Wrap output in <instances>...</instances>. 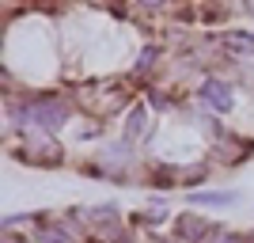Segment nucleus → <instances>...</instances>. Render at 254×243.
I'll return each instance as SVG.
<instances>
[{
    "label": "nucleus",
    "mask_w": 254,
    "mask_h": 243,
    "mask_svg": "<svg viewBox=\"0 0 254 243\" xmlns=\"http://www.w3.org/2000/svg\"><path fill=\"white\" fill-rule=\"evenodd\" d=\"M4 118H8V133L15 129H42L57 133L76 126L80 103L72 91H46V87H8L4 91Z\"/></svg>",
    "instance_id": "nucleus-1"
},
{
    "label": "nucleus",
    "mask_w": 254,
    "mask_h": 243,
    "mask_svg": "<svg viewBox=\"0 0 254 243\" xmlns=\"http://www.w3.org/2000/svg\"><path fill=\"white\" fill-rule=\"evenodd\" d=\"M84 175L91 179H106L114 186H137V179L148 175V160L140 156V145H133L129 137H106L91 148V156L80 163Z\"/></svg>",
    "instance_id": "nucleus-2"
},
{
    "label": "nucleus",
    "mask_w": 254,
    "mask_h": 243,
    "mask_svg": "<svg viewBox=\"0 0 254 243\" xmlns=\"http://www.w3.org/2000/svg\"><path fill=\"white\" fill-rule=\"evenodd\" d=\"M8 148H11V156L19 163H27V167L57 171L68 163V152L57 141V133H42V129H15V133H8Z\"/></svg>",
    "instance_id": "nucleus-3"
},
{
    "label": "nucleus",
    "mask_w": 254,
    "mask_h": 243,
    "mask_svg": "<svg viewBox=\"0 0 254 243\" xmlns=\"http://www.w3.org/2000/svg\"><path fill=\"white\" fill-rule=\"evenodd\" d=\"M193 99L212 110L216 118H232L235 106H239V84H235L232 76H220V73H205L193 87Z\"/></svg>",
    "instance_id": "nucleus-4"
},
{
    "label": "nucleus",
    "mask_w": 254,
    "mask_h": 243,
    "mask_svg": "<svg viewBox=\"0 0 254 243\" xmlns=\"http://www.w3.org/2000/svg\"><path fill=\"white\" fill-rule=\"evenodd\" d=\"M152 114H156V110H152L144 99H137V103L122 114V137H129L133 145H152V137H156V122H152Z\"/></svg>",
    "instance_id": "nucleus-5"
},
{
    "label": "nucleus",
    "mask_w": 254,
    "mask_h": 243,
    "mask_svg": "<svg viewBox=\"0 0 254 243\" xmlns=\"http://www.w3.org/2000/svg\"><path fill=\"white\" fill-rule=\"evenodd\" d=\"M212 228L216 224L209 221V217H201V213H175V221H171V243H209Z\"/></svg>",
    "instance_id": "nucleus-6"
},
{
    "label": "nucleus",
    "mask_w": 254,
    "mask_h": 243,
    "mask_svg": "<svg viewBox=\"0 0 254 243\" xmlns=\"http://www.w3.org/2000/svg\"><path fill=\"white\" fill-rule=\"evenodd\" d=\"M212 46L228 57V61H254V31H243V27H224V31L209 34Z\"/></svg>",
    "instance_id": "nucleus-7"
},
{
    "label": "nucleus",
    "mask_w": 254,
    "mask_h": 243,
    "mask_svg": "<svg viewBox=\"0 0 254 243\" xmlns=\"http://www.w3.org/2000/svg\"><path fill=\"white\" fill-rule=\"evenodd\" d=\"M182 201L190 205V209H232L243 201L239 190H220V186H197V190H186Z\"/></svg>",
    "instance_id": "nucleus-8"
},
{
    "label": "nucleus",
    "mask_w": 254,
    "mask_h": 243,
    "mask_svg": "<svg viewBox=\"0 0 254 243\" xmlns=\"http://www.w3.org/2000/svg\"><path fill=\"white\" fill-rule=\"evenodd\" d=\"M163 57H167V50H163L159 42L140 46L137 61H133V69H129V80H133V84H144V87H148V84H152V76L163 69Z\"/></svg>",
    "instance_id": "nucleus-9"
},
{
    "label": "nucleus",
    "mask_w": 254,
    "mask_h": 243,
    "mask_svg": "<svg viewBox=\"0 0 254 243\" xmlns=\"http://www.w3.org/2000/svg\"><path fill=\"white\" fill-rule=\"evenodd\" d=\"M144 103L156 110V114H179V106H182V99L175 95V91H167V87H156V84H148L144 87Z\"/></svg>",
    "instance_id": "nucleus-10"
},
{
    "label": "nucleus",
    "mask_w": 254,
    "mask_h": 243,
    "mask_svg": "<svg viewBox=\"0 0 254 243\" xmlns=\"http://www.w3.org/2000/svg\"><path fill=\"white\" fill-rule=\"evenodd\" d=\"M129 221H133V228H163V224H171L175 217H171V209H156V205H148V209H137Z\"/></svg>",
    "instance_id": "nucleus-11"
},
{
    "label": "nucleus",
    "mask_w": 254,
    "mask_h": 243,
    "mask_svg": "<svg viewBox=\"0 0 254 243\" xmlns=\"http://www.w3.org/2000/svg\"><path fill=\"white\" fill-rule=\"evenodd\" d=\"M38 221H42V213H38V209H34V213H8V217L0 221V232H15V228H27V232H31Z\"/></svg>",
    "instance_id": "nucleus-12"
},
{
    "label": "nucleus",
    "mask_w": 254,
    "mask_h": 243,
    "mask_svg": "<svg viewBox=\"0 0 254 243\" xmlns=\"http://www.w3.org/2000/svg\"><path fill=\"white\" fill-rule=\"evenodd\" d=\"M209 243H247V232H235V228H224V224H216L209 236Z\"/></svg>",
    "instance_id": "nucleus-13"
},
{
    "label": "nucleus",
    "mask_w": 254,
    "mask_h": 243,
    "mask_svg": "<svg viewBox=\"0 0 254 243\" xmlns=\"http://www.w3.org/2000/svg\"><path fill=\"white\" fill-rule=\"evenodd\" d=\"M133 8L144 11V15H163L171 8V0H133Z\"/></svg>",
    "instance_id": "nucleus-14"
},
{
    "label": "nucleus",
    "mask_w": 254,
    "mask_h": 243,
    "mask_svg": "<svg viewBox=\"0 0 254 243\" xmlns=\"http://www.w3.org/2000/svg\"><path fill=\"white\" fill-rule=\"evenodd\" d=\"M239 8H243L247 15H251V19H254V0H239Z\"/></svg>",
    "instance_id": "nucleus-15"
},
{
    "label": "nucleus",
    "mask_w": 254,
    "mask_h": 243,
    "mask_svg": "<svg viewBox=\"0 0 254 243\" xmlns=\"http://www.w3.org/2000/svg\"><path fill=\"white\" fill-rule=\"evenodd\" d=\"M247 243H254V228H251V232H247Z\"/></svg>",
    "instance_id": "nucleus-16"
}]
</instances>
